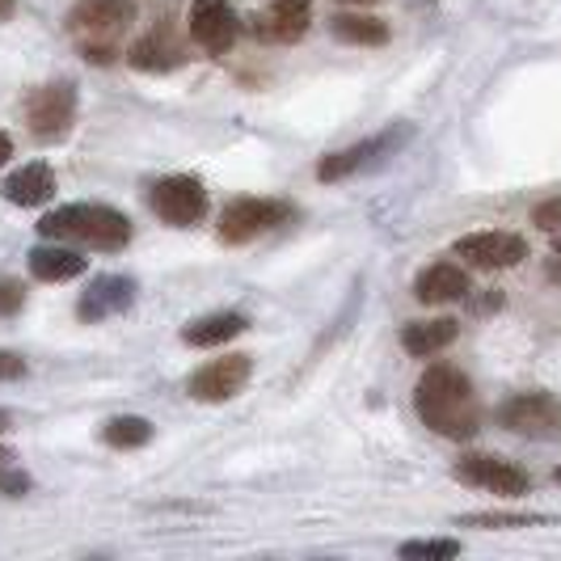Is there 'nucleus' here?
<instances>
[{"instance_id": "nucleus-1", "label": "nucleus", "mask_w": 561, "mask_h": 561, "mask_svg": "<svg viewBox=\"0 0 561 561\" xmlns=\"http://www.w3.org/2000/svg\"><path fill=\"white\" fill-rule=\"evenodd\" d=\"M414 410L422 426H431L444 439H473L481 426V405L473 393V380L451 364H431L422 371L419 389H414Z\"/></svg>"}, {"instance_id": "nucleus-2", "label": "nucleus", "mask_w": 561, "mask_h": 561, "mask_svg": "<svg viewBox=\"0 0 561 561\" xmlns=\"http://www.w3.org/2000/svg\"><path fill=\"white\" fill-rule=\"evenodd\" d=\"M38 232L47 241H84L102 253H118L131 241V220L106 203H68V207L47 211L38 220Z\"/></svg>"}, {"instance_id": "nucleus-3", "label": "nucleus", "mask_w": 561, "mask_h": 561, "mask_svg": "<svg viewBox=\"0 0 561 561\" xmlns=\"http://www.w3.org/2000/svg\"><path fill=\"white\" fill-rule=\"evenodd\" d=\"M131 18H136V0H77L68 13V30L81 43V56L89 64H111Z\"/></svg>"}, {"instance_id": "nucleus-4", "label": "nucleus", "mask_w": 561, "mask_h": 561, "mask_svg": "<svg viewBox=\"0 0 561 561\" xmlns=\"http://www.w3.org/2000/svg\"><path fill=\"white\" fill-rule=\"evenodd\" d=\"M499 422L524 439H561V401L553 393H515L499 405Z\"/></svg>"}, {"instance_id": "nucleus-5", "label": "nucleus", "mask_w": 561, "mask_h": 561, "mask_svg": "<svg viewBox=\"0 0 561 561\" xmlns=\"http://www.w3.org/2000/svg\"><path fill=\"white\" fill-rule=\"evenodd\" d=\"M72 118H77V84L72 81H51L26 98V127L38 140L68 136Z\"/></svg>"}, {"instance_id": "nucleus-6", "label": "nucleus", "mask_w": 561, "mask_h": 561, "mask_svg": "<svg viewBox=\"0 0 561 561\" xmlns=\"http://www.w3.org/2000/svg\"><path fill=\"white\" fill-rule=\"evenodd\" d=\"M291 216V207L283 198H232L220 216V237L232 245H245L253 237L279 228Z\"/></svg>"}, {"instance_id": "nucleus-7", "label": "nucleus", "mask_w": 561, "mask_h": 561, "mask_svg": "<svg viewBox=\"0 0 561 561\" xmlns=\"http://www.w3.org/2000/svg\"><path fill=\"white\" fill-rule=\"evenodd\" d=\"M152 207L157 216L173 228H191L207 216V191L203 182L191 178V173H173V178H161L152 186Z\"/></svg>"}, {"instance_id": "nucleus-8", "label": "nucleus", "mask_w": 561, "mask_h": 561, "mask_svg": "<svg viewBox=\"0 0 561 561\" xmlns=\"http://www.w3.org/2000/svg\"><path fill=\"white\" fill-rule=\"evenodd\" d=\"M456 478L465 481V485L503 494V499H519V494H528V485H533V478H528L519 465H511L503 456H490V451H473V456L456 460Z\"/></svg>"}, {"instance_id": "nucleus-9", "label": "nucleus", "mask_w": 561, "mask_h": 561, "mask_svg": "<svg viewBox=\"0 0 561 561\" xmlns=\"http://www.w3.org/2000/svg\"><path fill=\"white\" fill-rule=\"evenodd\" d=\"M410 136H414V127H393V131H385V136H371V140L351 144V148H342V152H330V157L317 165V178H321V182H342V178H351V173H359V169L376 165L380 157L397 152Z\"/></svg>"}, {"instance_id": "nucleus-10", "label": "nucleus", "mask_w": 561, "mask_h": 561, "mask_svg": "<svg viewBox=\"0 0 561 561\" xmlns=\"http://www.w3.org/2000/svg\"><path fill=\"white\" fill-rule=\"evenodd\" d=\"M456 257L478 271H511L528 257V241L519 232H469L456 241Z\"/></svg>"}, {"instance_id": "nucleus-11", "label": "nucleus", "mask_w": 561, "mask_h": 561, "mask_svg": "<svg viewBox=\"0 0 561 561\" xmlns=\"http://www.w3.org/2000/svg\"><path fill=\"white\" fill-rule=\"evenodd\" d=\"M253 371V359L250 355H220V359H211V364H203L186 380V389L195 401H228V397H237L245 389V380H250Z\"/></svg>"}, {"instance_id": "nucleus-12", "label": "nucleus", "mask_w": 561, "mask_h": 561, "mask_svg": "<svg viewBox=\"0 0 561 561\" xmlns=\"http://www.w3.org/2000/svg\"><path fill=\"white\" fill-rule=\"evenodd\" d=\"M241 34V18L232 13L228 0H195L191 4V38L207 56H225Z\"/></svg>"}, {"instance_id": "nucleus-13", "label": "nucleus", "mask_w": 561, "mask_h": 561, "mask_svg": "<svg viewBox=\"0 0 561 561\" xmlns=\"http://www.w3.org/2000/svg\"><path fill=\"white\" fill-rule=\"evenodd\" d=\"M312 26V0H271L253 34L271 43H300Z\"/></svg>"}, {"instance_id": "nucleus-14", "label": "nucleus", "mask_w": 561, "mask_h": 561, "mask_svg": "<svg viewBox=\"0 0 561 561\" xmlns=\"http://www.w3.org/2000/svg\"><path fill=\"white\" fill-rule=\"evenodd\" d=\"M473 287H469V271L465 266H456V262H431L426 271H419V279H414V300L419 305H456V300H465Z\"/></svg>"}, {"instance_id": "nucleus-15", "label": "nucleus", "mask_w": 561, "mask_h": 561, "mask_svg": "<svg viewBox=\"0 0 561 561\" xmlns=\"http://www.w3.org/2000/svg\"><path fill=\"white\" fill-rule=\"evenodd\" d=\"M131 300H136V283L131 279H123V275H98V279L84 287L77 317L81 321H106V317H118L123 309H131Z\"/></svg>"}, {"instance_id": "nucleus-16", "label": "nucleus", "mask_w": 561, "mask_h": 561, "mask_svg": "<svg viewBox=\"0 0 561 561\" xmlns=\"http://www.w3.org/2000/svg\"><path fill=\"white\" fill-rule=\"evenodd\" d=\"M0 191H4V198L13 207H43V203H51V195H56V173H51V165H43V161H30V165L13 169L0 182Z\"/></svg>"}, {"instance_id": "nucleus-17", "label": "nucleus", "mask_w": 561, "mask_h": 561, "mask_svg": "<svg viewBox=\"0 0 561 561\" xmlns=\"http://www.w3.org/2000/svg\"><path fill=\"white\" fill-rule=\"evenodd\" d=\"M460 334V325L451 317H431V321H410L401 330V346L414 355V359H431L439 351H448L451 342Z\"/></svg>"}, {"instance_id": "nucleus-18", "label": "nucleus", "mask_w": 561, "mask_h": 561, "mask_svg": "<svg viewBox=\"0 0 561 561\" xmlns=\"http://www.w3.org/2000/svg\"><path fill=\"white\" fill-rule=\"evenodd\" d=\"M131 68H140V72H173V68H182L186 56H182V47L169 38L165 30H152V34H144L131 43Z\"/></svg>"}, {"instance_id": "nucleus-19", "label": "nucleus", "mask_w": 561, "mask_h": 561, "mask_svg": "<svg viewBox=\"0 0 561 561\" xmlns=\"http://www.w3.org/2000/svg\"><path fill=\"white\" fill-rule=\"evenodd\" d=\"M250 330V317L245 312H211V317H198L182 330V342L186 346H225L237 334Z\"/></svg>"}, {"instance_id": "nucleus-20", "label": "nucleus", "mask_w": 561, "mask_h": 561, "mask_svg": "<svg viewBox=\"0 0 561 561\" xmlns=\"http://www.w3.org/2000/svg\"><path fill=\"white\" fill-rule=\"evenodd\" d=\"M81 271H84V257L77 250H68L64 241H59V245H38V250H30V275L38 283L77 279Z\"/></svg>"}, {"instance_id": "nucleus-21", "label": "nucleus", "mask_w": 561, "mask_h": 561, "mask_svg": "<svg viewBox=\"0 0 561 561\" xmlns=\"http://www.w3.org/2000/svg\"><path fill=\"white\" fill-rule=\"evenodd\" d=\"M330 34L351 43V47H385L389 43V26L376 13H334L330 18Z\"/></svg>"}, {"instance_id": "nucleus-22", "label": "nucleus", "mask_w": 561, "mask_h": 561, "mask_svg": "<svg viewBox=\"0 0 561 561\" xmlns=\"http://www.w3.org/2000/svg\"><path fill=\"white\" fill-rule=\"evenodd\" d=\"M456 524L506 533V528H540V524H549V515H536V511H473V515H460Z\"/></svg>"}, {"instance_id": "nucleus-23", "label": "nucleus", "mask_w": 561, "mask_h": 561, "mask_svg": "<svg viewBox=\"0 0 561 561\" xmlns=\"http://www.w3.org/2000/svg\"><path fill=\"white\" fill-rule=\"evenodd\" d=\"M102 439L118 451H131V448H144L148 439H152V422L140 419V414H118L102 426Z\"/></svg>"}, {"instance_id": "nucleus-24", "label": "nucleus", "mask_w": 561, "mask_h": 561, "mask_svg": "<svg viewBox=\"0 0 561 561\" xmlns=\"http://www.w3.org/2000/svg\"><path fill=\"white\" fill-rule=\"evenodd\" d=\"M397 553H401L405 561H451V558H460V540H451V536H435V540H405Z\"/></svg>"}, {"instance_id": "nucleus-25", "label": "nucleus", "mask_w": 561, "mask_h": 561, "mask_svg": "<svg viewBox=\"0 0 561 561\" xmlns=\"http://www.w3.org/2000/svg\"><path fill=\"white\" fill-rule=\"evenodd\" d=\"M533 225L545 228V232H558V237H561V195L545 198V203H536V207H533Z\"/></svg>"}, {"instance_id": "nucleus-26", "label": "nucleus", "mask_w": 561, "mask_h": 561, "mask_svg": "<svg viewBox=\"0 0 561 561\" xmlns=\"http://www.w3.org/2000/svg\"><path fill=\"white\" fill-rule=\"evenodd\" d=\"M22 305H26V287L18 279H0V317L18 312Z\"/></svg>"}, {"instance_id": "nucleus-27", "label": "nucleus", "mask_w": 561, "mask_h": 561, "mask_svg": "<svg viewBox=\"0 0 561 561\" xmlns=\"http://www.w3.org/2000/svg\"><path fill=\"white\" fill-rule=\"evenodd\" d=\"M0 494H4V499H22V494H30V478L18 473L13 465H4V469H0Z\"/></svg>"}, {"instance_id": "nucleus-28", "label": "nucleus", "mask_w": 561, "mask_h": 561, "mask_svg": "<svg viewBox=\"0 0 561 561\" xmlns=\"http://www.w3.org/2000/svg\"><path fill=\"white\" fill-rule=\"evenodd\" d=\"M0 380H26V359L13 351H0Z\"/></svg>"}, {"instance_id": "nucleus-29", "label": "nucleus", "mask_w": 561, "mask_h": 561, "mask_svg": "<svg viewBox=\"0 0 561 561\" xmlns=\"http://www.w3.org/2000/svg\"><path fill=\"white\" fill-rule=\"evenodd\" d=\"M9 157H13V140L0 131V165H9Z\"/></svg>"}, {"instance_id": "nucleus-30", "label": "nucleus", "mask_w": 561, "mask_h": 561, "mask_svg": "<svg viewBox=\"0 0 561 561\" xmlns=\"http://www.w3.org/2000/svg\"><path fill=\"white\" fill-rule=\"evenodd\" d=\"M4 431H13V414L0 405V435H4Z\"/></svg>"}, {"instance_id": "nucleus-31", "label": "nucleus", "mask_w": 561, "mask_h": 561, "mask_svg": "<svg viewBox=\"0 0 561 561\" xmlns=\"http://www.w3.org/2000/svg\"><path fill=\"white\" fill-rule=\"evenodd\" d=\"M13 9H18V0H0V22L13 18Z\"/></svg>"}, {"instance_id": "nucleus-32", "label": "nucleus", "mask_w": 561, "mask_h": 561, "mask_svg": "<svg viewBox=\"0 0 561 561\" xmlns=\"http://www.w3.org/2000/svg\"><path fill=\"white\" fill-rule=\"evenodd\" d=\"M4 465H13V451L9 448H0V469H4Z\"/></svg>"}, {"instance_id": "nucleus-33", "label": "nucleus", "mask_w": 561, "mask_h": 561, "mask_svg": "<svg viewBox=\"0 0 561 561\" xmlns=\"http://www.w3.org/2000/svg\"><path fill=\"white\" fill-rule=\"evenodd\" d=\"M337 4H367V0H337Z\"/></svg>"}, {"instance_id": "nucleus-34", "label": "nucleus", "mask_w": 561, "mask_h": 561, "mask_svg": "<svg viewBox=\"0 0 561 561\" xmlns=\"http://www.w3.org/2000/svg\"><path fill=\"white\" fill-rule=\"evenodd\" d=\"M553 250H558V253H561V237H558V241H553Z\"/></svg>"}, {"instance_id": "nucleus-35", "label": "nucleus", "mask_w": 561, "mask_h": 561, "mask_svg": "<svg viewBox=\"0 0 561 561\" xmlns=\"http://www.w3.org/2000/svg\"><path fill=\"white\" fill-rule=\"evenodd\" d=\"M553 478H558V481H561V469H558V473H553Z\"/></svg>"}]
</instances>
